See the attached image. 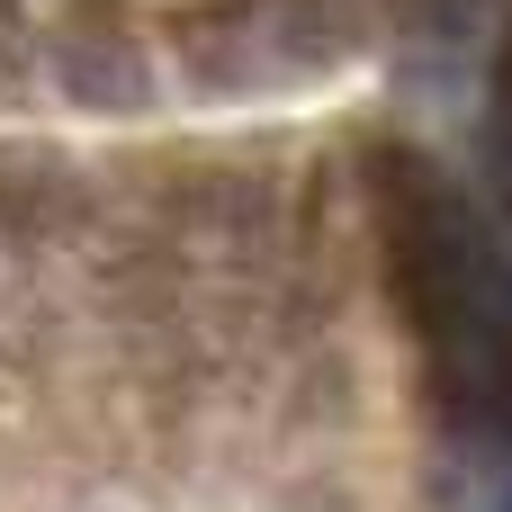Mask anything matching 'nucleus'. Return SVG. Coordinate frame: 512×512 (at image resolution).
<instances>
[{"instance_id": "1", "label": "nucleus", "mask_w": 512, "mask_h": 512, "mask_svg": "<svg viewBox=\"0 0 512 512\" xmlns=\"http://www.w3.org/2000/svg\"><path fill=\"white\" fill-rule=\"evenodd\" d=\"M360 189L441 432L459 450H512V279L468 189L423 144H369Z\"/></svg>"}, {"instance_id": "4", "label": "nucleus", "mask_w": 512, "mask_h": 512, "mask_svg": "<svg viewBox=\"0 0 512 512\" xmlns=\"http://www.w3.org/2000/svg\"><path fill=\"white\" fill-rule=\"evenodd\" d=\"M54 81H63V99H81V108H108V117H126V108H144L153 99V54L135 45V27H117L108 9H72L63 27H54Z\"/></svg>"}, {"instance_id": "7", "label": "nucleus", "mask_w": 512, "mask_h": 512, "mask_svg": "<svg viewBox=\"0 0 512 512\" xmlns=\"http://www.w3.org/2000/svg\"><path fill=\"white\" fill-rule=\"evenodd\" d=\"M27 54H36L27 45V0H0V99L27 81Z\"/></svg>"}, {"instance_id": "5", "label": "nucleus", "mask_w": 512, "mask_h": 512, "mask_svg": "<svg viewBox=\"0 0 512 512\" xmlns=\"http://www.w3.org/2000/svg\"><path fill=\"white\" fill-rule=\"evenodd\" d=\"M486 162H495V189H504V207H512V36H504V54H495V108H486Z\"/></svg>"}, {"instance_id": "2", "label": "nucleus", "mask_w": 512, "mask_h": 512, "mask_svg": "<svg viewBox=\"0 0 512 512\" xmlns=\"http://www.w3.org/2000/svg\"><path fill=\"white\" fill-rule=\"evenodd\" d=\"M369 45L360 0H198L171 18L180 81L207 99H252L288 81H333Z\"/></svg>"}, {"instance_id": "3", "label": "nucleus", "mask_w": 512, "mask_h": 512, "mask_svg": "<svg viewBox=\"0 0 512 512\" xmlns=\"http://www.w3.org/2000/svg\"><path fill=\"white\" fill-rule=\"evenodd\" d=\"M108 189L90 162H72L63 144H0V243L18 252H63L99 225Z\"/></svg>"}, {"instance_id": "6", "label": "nucleus", "mask_w": 512, "mask_h": 512, "mask_svg": "<svg viewBox=\"0 0 512 512\" xmlns=\"http://www.w3.org/2000/svg\"><path fill=\"white\" fill-rule=\"evenodd\" d=\"M396 18H405V36H468L495 0H387Z\"/></svg>"}]
</instances>
